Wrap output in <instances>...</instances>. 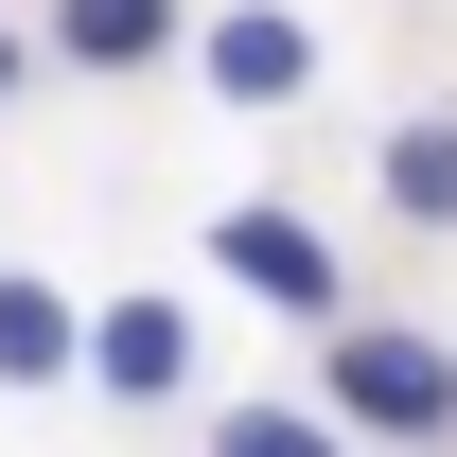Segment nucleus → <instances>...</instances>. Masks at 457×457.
<instances>
[{
    "instance_id": "f257e3e1",
    "label": "nucleus",
    "mask_w": 457,
    "mask_h": 457,
    "mask_svg": "<svg viewBox=\"0 0 457 457\" xmlns=\"http://www.w3.org/2000/svg\"><path fill=\"white\" fill-rule=\"evenodd\" d=\"M335 422L352 440H440L457 422V352L440 335H335Z\"/></svg>"
},
{
    "instance_id": "f03ea898",
    "label": "nucleus",
    "mask_w": 457,
    "mask_h": 457,
    "mask_svg": "<svg viewBox=\"0 0 457 457\" xmlns=\"http://www.w3.org/2000/svg\"><path fill=\"white\" fill-rule=\"evenodd\" d=\"M212 246H228V282H246V299H282V317H335V246H317V212H282V194H264V212H228L212 228Z\"/></svg>"
},
{
    "instance_id": "7ed1b4c3",
    "label": "nucleus",
    "mask_w": 457,
    "mask_h": 457,
    "mask_svg": "<svg viewBox=\"0 0 457 457\" xmlns=\"http://www.w3.org/2000/svg\"><path fill=\"white\" fill-rule=\"evenodd\" d=\"M88 387L106 404H176L194 387V317H176V299H106V317H88Z\"/></svg>"
},
{
    "instance_id": "20e7f679",
    "label": "nucleus",
    "mask_w": 457,
    "mask_h": 457,
    "mask_svg": "<svg viewBox=\"0 0 457 457\" xmlns=\"http://www.w3.org/2000/svg\"><path fill=\"white\" fill-rule=\"evenodd\" d=\"M212 88L228 106H299V88H317V36H299L282 0H228L212 18Z\"/></svg>"
},
{
    "instance_id": "39448f33",
    "label": "nucleus",
    "mask_w": 457,
    "mask_h": 457,
    "mask_svg": "<svg viewBox=\"0 0 457 457\" xmlns=\"http://www.w3.org/2000/svg\"><path fill=\"white\" fill-rule=\"evenodd\" d=\"M71 370H88V317L54 282H0V387H71Z\"/></svg>"
},
{
    "instance_id": "423d86ee",
    "label": "nucleus",
    "mask_w": 457,
    "mask_h": 457,
    "mask_svg": "<svg viewBox=\"0 0 457 457\" xmlns=\"http://www.w3.org/2000/svg\"><path fill=\"white\" fill-rule=\"evenodd\" d=\"M54 54L71 71H159L176 54V0H54Z\"/></svg>"
},
{
    "instance_id": "0eeeda50",
    "label": "nucleus",
    "mask_w": 457,
    "mask_h": 457,
    "mask_svg": "<svg viewBox=\"0 0 457 457\" xmlns=\"http://www.w3.org/2000/svg\"><path fill=\"white\" fill-rule=\"evenodd\" d=\"M387 212L404 228H457V123H404L387 141Z\"/></svg>"
},
{
    "instance_id": "6e6552de",
    "label": "nucleus",
    "mask_w": 457,
    "mask_h": 457,
    "mask_svg": "<svg viewBox=\"0 0 457 457\" xmlns=\"http://www.w3.org/2000/svg\"><path fill=\"white\" fill-rule=\"evenodd\" d=\"M212 457H352V440L317 422V404H228V422H212Z\"/></svg>"
},
{
    "instance_id": "1a4fd4ad",
    "label": "nucleus",
    "mask_w": 457,
    "mask_h": 457,
    "mask_svg": "<svg viewBox=\"0 0 457 457\" xmlns=\"http://www.w3.org/2000/svg\"><path fill=\"white\" fill-rule=\"evenodd\" d=\"M0 106H18V18H0Z\"/></svg>"
}]
</instances>
